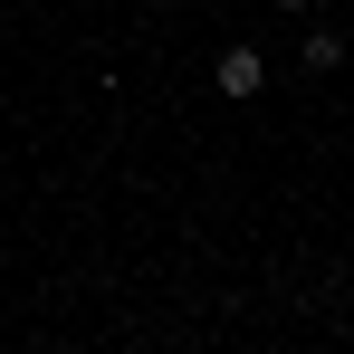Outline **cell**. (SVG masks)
I'll return each mask as SVG.
<instances>
[{"label":"cell","mask_w":354,"mask_h":354,"mask_svg":"<svg viewBox=\"0 0 354 354\" xmlns=\"http://www.w3.org/2000/svg\"><path fill=\"white\" fill-rule=\"evenodd\" d=\"M211 77H221V96H259V86H268V58H259V48H221Z\"/></svg>","instance_id":"6da1fadb"},{"label":"cell","mask_w":354,"mask_h":354,"mask_svg":"<svg viewBox=\"0 0 354 354\" xmlns=\"http://www.w3.org/2000/svg\"><path fill=\"white\" fill-rule=\"evenodd\" d=\"M297 58L316 67V77H335V67H345V39H335V29H306V48H297Z\"/></svg>","instance_id":"7a4b0ae2"},{"label":"cell","mask_w":354,"mask_h":354,"mask_svg":"<svg viewBox=\"0 0 354 354\" xmlns=\"http://www.w3.org/2000/svg\"><path fill=\"white\" fill-rule=\"evenodd\" d=\"M278 10H306V0H278Z\"/></svg>","instance_id":"3957f363"}]
</instances>
